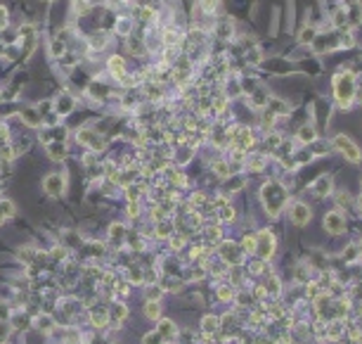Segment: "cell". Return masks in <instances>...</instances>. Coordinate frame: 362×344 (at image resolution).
Returning a JSON list of instances; mask_svg holds the SVG:
<instances>
[{"label": "cell", "instance_id": "cell-29", "mask_svg": "<svg viewBox=\"0 0 362 344\" xmlns=\"http://www.w3.org/2000/svg\"><path fill=\"white\" fill-rule=\"evenodd\" d=\"M185 242H187V240L183 237V235H175V233L170 235V250H173V252H180L183 247H185Z\"/></svg>", "mask_w": 362, "mask_h": 344}, {"label": "cell", "instance_id": "cell-23", "mask_svg": "<svg viewBox=\"0 0 362 344\" xmlns=\"http://www.w3.org/2000/svg\"><path fill=\"white\" fill-rule=\"evenodd\" d=\"M173 235V223L168 219L159 221V226H156V237H170Z\"/></svg>", "mask_w": 362, "mask_h": 344}, {"label": "cell", "instance_id": "cell-24", "mask_svg": "<svg viewBox=\"0 0 362 344\" xmlns=\"http://www.w3.org/2000/svg\"><path fill=\"white\" fill-rule=\"evenodd\" d=\"M0 211H3L5 219H12V216L17 214V207H15L12 200H0Z\"/></svg>", "mask_w": 362, "mask_h": 344}, {"label": "cell", "instance_id": "cell-21", "mask_svg": "<svg viewBox=\"0 0 362 344\" xmlns=\"http://www.w3.org/2000/svg\"><path fill=\"white\" fill-rule=\"evenodd\" d=\"M145 316L149 318V321H159V318H161V304H159V302H147Z\"/></svg>", "mask_w": 362, "mask_h": 344}, {"label": "cell", "instance_id": "cell-11", "mask_svg": "<svg viewBox=\"0 0 362 344\" xmlns=\"http://www.w3.org/2000/svg\"><path fill=\"white\" fill-rule=\"evenodd\" d=\"M331 185H334V180H331V176H320V178L313 183V192H315L317 197H327L331 192Z\"/></svg>", "mask_w": 362, "mask_h": 344}, {"label": "cell", "instance_id": "cell-38", "mask_svg": "<svg viewBox=\"0 0 362 344\" xmlns=\"http://www.w3.org/2000/svg\"><path fill=\"white\" fill-rule=\"evenodd\" d=\"M8 318H10V306L0 304V321H8Z\"/></svg>", "mask_w": 362, "mask_h": 344}, {"label": "cell", "instance_id": "cell-35", "mask_svg": "<svg viewBox=\"0 0 362 344\" xmlns=\"http://www.w3.org/2000/svg\"><path fill=\"white\" fill-rule=\"evenodd\" d=\"M8 335H10V325L8 323H0V344L8 339Z\"/></svg>", "mask_w": 362, "mask_h": 344}, {"label": "cell", "instance_id": "cell-33", "mask_svg": "<svg viewBox=\"0 0 362 344\" xmlns=\"http://www.w3.org/2000/svg\"><path fill=\"white\" fill-rule=\"evenodd\" d=\"M128 278H131V282H145L142 268H138V266H131V271H128Z\"/></svg>", "mask_w": 362, "mask_h": 344}, {"label": "cell", "instance_id": "cell-2", "mask_svg": "<svg viewBox=\"0 0 362 344\" xmlns=\"http://www.w3.org/2000/svg\"><path fill=\"white\" fill-rule=\"evenodd\" d=\"M334 95L343 110H348L355 100V76L350 71H339L334 76Z\"/></svg>", "mask_w": 362, "mask_h": 344}, {"label": "cell", "instance_id": "cell-8", "mask_svg": "<svg viewBox=\"0 0 362 344\" xmlns=\"http://www.w3.org/2000/svg\"><path fill=\"white\" fill-rule=\"evenodd\" d=\"M310 216H313V211H310L308 204H303V202L291 204V221L296 226H306L310 221Z\"/></svg>", "mask_w": 362, "mask_h": 344}, {"label": "cell", "instance_id": "cell-15", "mask_svg": "<svg viewBox=\"0 0 362 344\" xmlns=\"http://www.w3.org/2000/svg\"><path fill=\"white\" fill-rule=\"evenodd\" d=\"M47 152H50V157H52L54 162L67 159V145L64 142H47Z\"/></svg>", "mask_w": 362, "mask_h": 344}, {"label": "cell", "instance_id": "cell-39", "mask_svg": "<svg viewBox=\"0 0 362 344\" xmlns=\"http://www.w3.org/2000/svg\"><path fill=\"white\" fill-rule=\"evenodd\" d=\"M5 19H8V12H5V10L0 8V26H5V24H8Z\"/></svg>", "mask_w": 362, "mask_h": 344}, {"label": "cell", "instance_id": "cell-40", "mask_svg": "<svg viewBox=\"0 0 362 344\" xmlns=\"http://www.w3.org/2000/svg\"><path fill=\"white\" fill-rule=\"evenodd\" d=\"M3 223H5V216H3V211H0V226H3Z\"/></svg>", "mask_w": 362, "mask_h": 344}, {"label": "cell", "instance_id": "cell-34", "mask_svg": "<svg viewBox=\"0 0 362 344\" xmlns=\"http://www.w3.org/2000/svg\"><path fill=\"white\" fill-rule=\"evenodd\" d=\"M300 40H303V43H313V40H315V26H306V29L300 31Z\"/></svg>", "mask_w": 362, "mask_h": 344}, {"label": "cell", "instance_id": "cell-5", "mask_svg": "<svg viewBox=\"0 0 362 344\" xmlns=\"http://www.w3.org/2000/svg\"><path fill=\"white\" fill-rule=\"evenodd\" d=\"M43 190L52 197L64 195L67 192V176L64 173H47L45 180H43Z\"/></svg>", "mask_w": 362, "mask_h": 344}, {"label": "cell", "instance_id": "cell-14", "mask_svg": "<svg viewBox=\"0 0 362 344\" xmlns=\"http://www.w3.org/2000/svg\"><path fill=\"white\" fill-rule=\"evenodd\" d=\"M265 107H268L270 114H275V117H279V114H289V105H286L284 100H279V97H270Z\"/></svg>", "mask_w": 362, "mask_h": 344}, {"label": "cell", "instance_id": "cell-25", "mask_svg": "<svg viewBox=\"0 0 362 344\" xmlns=\"http://www.w3.org/2000/svg\"><path fill=\"white\" fill-rule=\"evenodd\" d=\"M218 299H220V302H232V299H234L232 285H220V287H218Z\"/></svg>", "mask_w": 362, "mask_h": 344}, {"label": "cell", "instance_id": "cell-17", "mask_svg": "<svg viewBox=\"0 0 362 344\" xmlns=\"http://www.w3.org/2000/svg\"><path fill=\"white\" fill-rule=\"evenodd\" d=\"M22 121L26 126H31V128H38L43 124V117H38V112L36 110H24L22 112Z\"/></svg>", "mask_w": 362, "mask_h": 344}, {"label": "cell", "instance_id": "cell-31", "mask_svg": "<svg viewBox=\"0 0 362 344\" xmlns=\"http://www.w3.org/2000/svg\"><path fill=\"white\" fill-rule=\"evenodd\" d=\"M166 339H163L159 332H147L145 337H142V344H163Z\"/></svg>", "mask_w": 362, "mask_h": 344}, {"label": "cell", "instance_id": "cell-10", "mask_svg": "<svg viewBox=\"0 0 362 344\" xmlns=\"http://www.w3.org/2000/svg\"><path fill=\"white\" fill-rule=\"evenodd\" d=\"M156 332L166 339V342H170V339H175V335H177V328H175V323L173 321H168V318H159V325H156Z\"/></svg>", "mask_w": 362, "mask_h": 344}, {"label": "cell", "instance_id": "cell-9", "mask_svg": "<svg viewBox=\"0 0 362 344\" xmlns=\"http://www.w3.org/2000/svg\"><path fill=\"white\" fill-rule=\"evenodd\" d=\"M126 318H128V309H126L124 302L111 304V309H109V325H111V323H114V325H121Z\"/></svg>", "mask_w": 362, "mask_h": 344}, {"label": "cell", "instance_id": "cell-32", "mask_svg": "<svg viewBox=\"0 0 362 344\" xmlns=\"http://www.w3.org/2000/svg\"><path fill=\"white\" fill-rule=\"evenodd\" d=\"M199 5H201V10H204L206 15H213L216 8H218V0H199Z\"/></svg>", "mask_w": 362, "mask_h": 344}, {"label": "cell", "instance_id": "cell-28", "mask_svg": "<svg viewBox=\"0 0 362 344\" xmlns=\"http://www.w3.org/2000/svg\"><path fill=\"white\" fill-rule=\"evenodd\" d=\"M244 185H247V180L242 178V176H237V178L227 180V192H237V190H242Z\"/></svg>", "mask_w": 362, "mask_h": 344}, {"label": "cell", "instance_id": "cell-6", "mask_svg": "<svg viewBox=\"0 0 362 344\" xmlns=\"http://www.w3.org/2000/svg\"><path fill=\"white\" fill-rule=\"evenodd\" d=\"M220 257H223L225 264H232V266H242L244 261V250L234 242H223L220 244Z\"/></svg>", "mask_w": 362, "mask_h": 344}, {"label": "cell", "instance_id": "cell-22", "mask_svg": "<svg viewBox=\"0 0 362 344\" xmlns=\"http://www.w3.org/2000/svg\"><path fill=\"white\" fill-rule=\"evenodd\" d=\"M247 166L251 169V171H263V166H265V155H249L247 159Z\"/></svg>", "mask_w": 362, "mask_h": 344}, {"label": "cell", "instance_id": "cell-1", "mask_svg": "<svg viewBox=\"0 0 362 344\" xmlns=\"http://www.w3.org/2000/svg\"><path fill=\"white\" fill-rule=\"evenodd\" d=\"M261 197H263V204H265V211H268L270 216H279L282 209H284L286 200H289V192L282 183L277 180H268L261 190Z\"/></svg>", "mask_w": 362, "mask_h": 344}, {"label": "cell", "instance_id": "cell-30", "mask_svg": "<svg viewBox=\"0 0 362 344\" xmlns=\"http://www.w3.org/2000/svg\"><path fill=\"white\" fill-rule=\"evenodd\" d=\"M64 53V43L59 38H54V40H50V55L52 57H59Z\"/></svg>", "mask_w": 362, "mask_h": 344}, {"label": "cell", "instance_id": "cell-18", "mask_svg": "<svg viewBox=\"0 0 362 344\" xmlns=\"http://www.w3.org/2000/svg\"><path fill=\"white\" fill-rule=\"evenodd\" d=\"M109 237H111V242H114V244H124L126 228L121 226V223H111V228H109Z\"/></svg>", "mask_w": 362, "mask_h": 344}, {"label": "cell", "instance_id": "cell-27", "mask_svg": "<svg viewBox=\"0 0 362 344\" xmlns=\"http://www.w3.org/2000/svg\"><path fill=\"white\" fill-rule=\"evenodd\" d=\"M161 292L163 289L159 287V285H149V287H147V302H159V299H161Z\"/></svg>", "mask_w": 362, "mask_h": 344}, {"label": "cell", "instance_id": "cell-7", "mask_svg": "<svg viewBox=\"0 0 362 344\" xmlns=\"http://www.w3.org/2000/svg\"><path fill=\"white\" fill-rule=\"evenodd\" d=\"M322 226H324L327 233L339 235V233H343V228H346V219H343V214H341V211H329V214L324 216Z\"/></svg>", "mask_w": 362, "mask_h": 344}, {"label": "cell", "instance_id": "cell-13", "mask_svg": "<svg viewBox=\"0 0 362 344\" xmlns=\"http://www.w3.org/2000/svg\"><path fill=\"white\" fill-rule=\"evenodd\" d=\"M201 330H204V335H216V332H220V318H218V316H204V318H201Z\"/></svg>", "mask_w": 362, "mask_h": 344}, {"label": "cell", "instance_id": "cell-12", "mask_svg": "<svg viewBox=\"0 0 362 344\" xmlns=\"http://www.w3.org/2000/svg\"><path fill=\"white\" fill-rule=\"evenodd\" d=\"M107 67H109V74H111L114 78H121L126 74V60L121 55H111V57H109Z\"/></svg>", "mask_w": 362, "mask_h": 344}, {"label": "cell", "instance_id": "cell-37", "mask_svg": "<svg viewBox=\"0 0 362 344\" xmlns=\"http://www.w3.org/2000/svg\"><path fill=\"white\" fill-rule=\"evenodd\" d=\"M357 254H360V250H355V247H348V252L343 254V259H346V261H353Z\"/></svg>", "mask_w": 362, "mask_h": 344}, {"label": "cell", "instance_id": "cell-26", "mask_svg": "<svg viewBox=\"0 0 362 344\" xmlns=\"http://www.w3.org/2000/svg\"><path fill=\"white\" fill-rule=\"evenodd\" d=\"M242 250H244V254H254L256 252V235H247L244 240H242V244H239Z\"/></svg>", "mask_w": 362, "mask_h": 344}, {"label": "cell", "instance_id": "cell-3", "mask_svg": "<svg viewBox=\"0 0 362 344\" xmlns=\"http://www.w3.org/2000/svg\"><path fill=\"white\" fill-rule=\"evenodd\" d=\"M254 254H258V259H263V261H268V259L275 254V235L270 233V230H261V233L256 235Z\"/></svg>", "mask_w": 362, "mask_h": 344}, {"label": "cell", "instance_id": "cell-19", "mask_svg": "<svg viewBox=\"0 0 362 344\" xmlns=\"http://www.w3.org/2000/svg\"><path fill=\"white\" fill-rule=\"evenodd\" d=\"M36 330H40V332H52V330H54V321L47 316V313H40L38 318H36Z\"/></svg>", "mask_w": 362, "mask_h": 344}, {"label": "cell", "instance_id": "cell-16", "mask_svg": "<svg viewBox=\"0 0 362 344\" xmlns=\"http://www.w3.org/2000/svg\"><path fill=\"white\" fill-rule=\"evenodd\" d=\"M90 323L95 328H107L109 325V309H100V311L90 313Z\"/></svg>", "mask_w": 362, "mask_h": 344}, {"label": "cell", "instance_id": "cell-36", "mask_svg": "<svg viewBox=\"0 0 362 344\" xmlns=\"http://www.w3.org/2000/svg\"><path fill=\"white\" fill-rule=\"evenodd\" d=\"M128 216H133V219H135V216H140V207H138V202H131V204H128Z\"/></svg>", "mask_w": 362, "mask_h": 344}, {"label": "cell", "instance_id": "cell-20", "mask_svg": "<svg viewBox=\"0 0 362 344\" xmlns=\"http://www.w3.org/2000/svg\"><path fill=\"white\" fill-rule=\"evenodd\" d=\"M317 140V135H315V128H313V126H300L298 128V142H315Z\"/></svg>", "mask_w": 362, "mask_h": 344}, {"label": "cell", "instance_id": "cell-4", "mask_svg": "<svg viewBox=\"0 0 362 344\" xmlns=\"http://www.w3.org/2000/svg\"><path fill=\"white\" fill-rule=\"evenodd\" d=\"M334 148L339 150V152L346 157L348 162H360V157H362L360 155V148H357V145H355L348 135H343V133L336 135V138H334Z\"/></svg>", "mask_w": 362, "mask_h": 344}]
</instances>
